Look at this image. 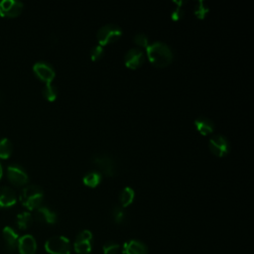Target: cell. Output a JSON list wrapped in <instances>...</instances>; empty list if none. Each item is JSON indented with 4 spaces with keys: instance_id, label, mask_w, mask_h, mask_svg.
<instances>
[{
    "instance_id": "cell-6",
    "label": "cell",
    "mask_w": 254,
    "mask_h": 254,
    "mask_svg": "<svg viewBox=\"0 0 254 254\" xmlns=\"http://www.w3.org/2000/svg\"><path fill=\"white\" fill-rule=\"evenodd\" d=\"M92 233L85 229L80 231L74 240L73 249L77 254H89L92 249Z\"/></svg>"
},
{
    "instance_id": "cell-29",
    "label": "cell",
    "mask_w": 254,
    "mask_h": 254,
    "mask_svg": "<svg viewBox=\"0 0 254 254\" xmlns=\"http://www.w3.org/2000/svg\"><path fill=\"white\" fill-rule=\"evenodd\" d=\"M2 173H3V170H2V166H1V164H0V179H1V177H2Z\"/></svg>"
},
{
    "instance_id": "cell-5",
    "label": "cell",
    "mask_w": 254,
    "mask_h": 254,
    "mask_svg": "<svg viewBox=\"0 0 254 254\" xmlns=\"http://www.w3.org/2000/svg\"><path fill=\"white\" fill-rule=\"evenodd\" d=\"M92 162L98 166L99 170L102 174H104L107 177H112L116 174V164L114 159L105 153L95 154L92 157Z\"/></svg>"
},
{
    "instance_id": "cell-4",
    "label": "cell",
    "mask_w": 254,
    "mask_h": 254,
    "mask_svg": "<svg viewBox=\"0 0 254 254\" xmlns=\"http://www.w3.org/2000/svg\"><path fill=\"white\" fill-rule=\"evenodd\" d=\"M45 249L50 254H70V242L64 236H53L46 241Z\"/></svg>"
},
{
    "instance_id": "cell-10",
    "label": "cell",
    "mask_w": 254,
    "mask_h": 254,
    "mask_svg": "<svg viewBox=\"0 0 254 254\" xmlns=\"http://www.w3.org/2000/svg\"><path fill=\"white\" fill-rule=\"evenodd\" d=\"M7 177L16 186L25 185L29 179L26 171L21 166L16 165V164L8 166Z\"/></svg>"
},
{
    "instance_id": "cell-18",
    "label": "cell",
    "mask_w": 254,
    "mask_h": 254,
    "mask_svg": "<svg viewBox=\"0 0 254 254\" xmlns=\"http://www.w3.org/2000/svg\"><path fill=\"white\" fill-rule=\"evenodd\" d=\"M135 197V191L132 188L130 187H126L124 188L120 194H119V201H120V206L121 207H126L128 205H130Z\"/></svg>"
},
{
    "instance_id": "cell-2",
    "label": "cell",
    "mask_w": 254,
    "mask_h": 254,
    "mask_svg": "<svg viewBox=\"0 0 254 254\" xmlns=\"http://www.w3.org/2000/svg\"><path fill=\"white\" fill-rule=\"evenodd\" d=\"M44 198L43 190L37 185H28L26 186L21 193L20 200L22 204L27 207L29 210H34L40 207Z\"/></svg>"
},
{
    "instance_id": "cell-13",
    "label": "cell",
    "mask_w": 254,
    "mask_h": 254,
    "mask_svg": "<svg viewBox=\"0 0 254 254\" xmlns=\"http://www.w3.org/2000/svg\"><path fill=\"white\" fill-rule=\"evenodd\" d=\"M2 235L8 251L10 253H14L17 250V245L19 240L18 233L12 227L5 226L2 230Z\"/></svg>"
},
{
    "instance_id": "cell-26",
    "label": "cell",
    "mask_w": 254,
    "mask_h": 254,
    "mask_svg": "<svg viewBox=\"0 0 254 254\" xmlns=\"http://www.w3.org/2000/svg\"><path fill=\"white\" fill-rule=\"evenodd\" d=\"M173 3L175 4V8L173 9V12H172V19L175 21H178L184 15V11L182 8L184 2L183 1H173Z\"/></svg>"
},
{
    "instance_id": "cell-22",
    "label": "cell",
    "mask_w": 254,
    "mask_h": 254,
    "mask_svg": "<svg viewBox=\"0 0 254 254\" xmlns=\"http://www.w3.org/2000/svg\"><path fill=\"white\" fill-rule=\"evenodd\" d=\"M43 95L47 100L54 101L58 95L57 87L52 83H46L45 87L43 88Z\"/></svg>"
},
{
    "instance_id": "cell-9",
    "label": "cell",
    "mask_w": 254,
    "mask_h": 254,
    "mask_svg": "<svg viewBox=\"0 0 254 254\" xmlns=\"http://www.w3.org/2000/svg\"><path fill=\"white\" fill-rule=\"evenodd\" d=\"M33 70L35 74L40 78L41 80L45 81L46 83H52L56 72L52 65H50L48 63L45 62H38L34 64Z\"/></svg>"
},
{
    "instance_id": "cell-19",
    "label": "cell",
    "mask_w": 254,
    "mask_h": 254,
    "mask_svg": "<svg viewBox=\"0 0 254 254\" xmlns=\"http://www.w3.org/2000/svg\"><path fill=\"white\" fill-rule=\"evenodd\" d=\"M101 179H102V176L99 172L90 171L84 175L82 182L85 186H87L89 188H95L99 185V183L101 182Z\"/></svg>"
},
{
    "instance_id": "cell-24",
    "label": "cell",
    "mask_w": 254,
    "mask_h": 254,
    "mask_svg": "<svg viewBox=\"0 0 254 254\" xmlns=\"http://www.w3.org/2000/svg\"><path fill=\"white\" fill-rule=\"evenodd\" d=\"M120 245L114 241H107L103 246L102 250L104 254H118L120 251Z\"/></svg>"
},
{
    "instance_id": "cell-15",
    "label": "cell",
    "mask_w": 254,
    "mask_h": 254,
    "mask_svg": "<svg viewBox=\"0 0 254 254\" xmlns=\"http://www.w3.org/2000/svg\"><path fill=\"white\" fill-rule=\"evenodd\" d=\"M35 218L37 221L47 224H54L57 222L56 212L46 206H40L36 209Z\"/></svg>"
},
{
    "instance_id": "cell-27",
    "label": "cell",
    "mask_w": 254,
    "mask_h": 254,
    "mask_svg": "<svg viewBox=\"0 0 254 254\" xmlns=\"http://www.w3.org/2000/svg\"><path fill=\"white\" fill-rule=\"evenodd\" d=\"M134 43L141 47V48H147L149 46V40L147 38V36L145 34H142V33H139V34H136L134 36Z\"/></svg>"
},
{
    "instance_id": "cell-12",
    "label": "cell",
    "mask_w": 254,
    "mask_h": 254,
    "mask_svg": "<svg viewBox=\"0 0 254 254\" xmlns=\"http://www.w3.org/2000/svg\"><path fill=\"white\" fill-rule=\"evenodd\" d=\"M17 249L20 254H35L37 251L36 239L31 234H25L19 237Z\"/></svg>"
},
{
    "instance_id": "cell-8",
    "label": "cell",
    "mask_w": 254,
    "mask_h": 254,
    "mask_svg": "<svg viewBox=\"0 0 254 254\" xmlns=\"http://www.w3.org/2000/svg\"><path fill=\"white\" fill-rule=\"evenodd\" d=\"M23 6V3L17 0H2L0 1V15L8 18L16 17L22 12Z\"/></svg>"
},
{
    "instance_id": "cell-7",
    "label": "cell",
    "mask_w": 254,
    "mask_h": 254,
    "mask_svg": "<svg viewBox=\"0 0 254 254\" xmlns=\"http://www.w3.org/2000/svg\"><path fill=\"white\" fill-rule=\"evenodd\" d=\"M209 150L216 157H224L230 151V144L228 140L221 135H213L208 142Z\"/></svg>"
},
{
    "instance_id": "cell-1",
    "label": "cell",
    "mask_w": 254,
    "mask_h": 254,
    "mask_svg": "<svg viewBox=\"0 0 254 254\" xmlns=\"http://www.w3.org/2000/svg\"><path fill=\"white\" fill-rule=\"evenodd\" d=\"M146 53L151 64L157 67H165L173 60V53L170 47L162 42L149 44L146 48Z\"/></svg>"
},
{
    "instance_id": "cell-28",
    "label": "cell",
    "mask_w": 254,
    "mask_h": 254,
    "mask_svg": "<svg viewBox=\"0 0 254 254\" xmlns=\"http://www.w3.org/2000/svg\"><path fill=\"white\" fill-rule=\"evenodd\" d=\"M103 54H104L103 47H101V46H99V45H98V46H95V47H93V48L91 49V51H90V59H91V61H93V62L98 61V60H100V59L102 58Z\"/></svg>"
},
{
    "instance_id": "cell-17",
    "label": "cell",
    "mask_w": 254,
    "mask_h": 254,
    "mask_svg": "<svg viewBox=\"0 0 254 254\" xmlns=\"http://www.w3.org/2000/svg\"><path fill=\"white\" fill-rule=\"evenodd\" d=\"M194 126L202 136L209 135L214 130V123L209 118L204 116H200L196 118L194 121Z\"/></svg>"
},
{
    "instance_id": "cell-14",
    "label": "cell",
    "mask_w": 254,
    "mask_h": 254,
    "mask_svg": "<svg viewBox=\"0 0 254 254\" xmlns=\"http://www.w3.org/2000/svg\"><path fill=\"white\" fill-rule=\"evenodd\" d=\"M123 254H148V247L139 240L126 241L122 246Z\"/></svg>"
},
{
    "instance_id": "cell-21",
    "label": "cell",
    "mask_w": 254,
    "mask_h": 254,
    "mask_svg": "<svg viewBox=\"0 0 254 254\" xmlns=\"http://www.w3.org/2000/svg\"><path fill=\"white\" fill-rule=\"evenodd\" d=\"M12 143L8 138H2L0 140V158L8 159L12 154Z\"/></svg>"
},
{
    "instance_id": "cell-23",
    "label": "cell",
    "mask_w": 254,
    "mask_h": 254,
    "mask_svg": "<svg viewBox=\"0 0 254 254\" xmlns=\"http://www.w3.org/2000/svg\"><path fill=\"white\" fill-rule=\"evenodd\" d=\"M208 10L209 9H208L207 5L204 3V1H202V0L196 1L195 6H194V15L196 16V18L203 19L207 15Z\"/></svg>"
},
{
    "instance_id": "cell-11",
    "label": "cell",
    "mask_w": 254,
    "mask_h": 254,
    "mask_svg": "<svg viewBox=\"0 0 254 254\" xmlns=\"http://www.w3.org/2000/svg\"><path fill=\"white\" fill-rule=\"evenodd\" d=\"M125 65L129 68H138L144 63V53L141 49L133 48L130 49L124 57Z\"/></svg>"
},
{
    "instance_id": "cell-16",
    "label": "cell",
    "mask_w": 254,
    "mask_h": 254,
    "mask_svg": "<svg viewBox=\"0 0 254 254\" xmlns=\"http://www.w3.org/2000/svg\"><path fill=\"white\" fill-rule=\"evenodd\" d=\"M17 201L14 190L6 186L0 187V207H10Z\"/></svg>"
},
{
    "instance_id": "cell-25",
    "label": "cell",
    "mask_w": 254,
    "mask_h": 254,
    "mask_svg": "<svg viewBox=\"0 0 254 254\" xmlns=\"http://www.w3.org/2000/svg\"><path fill=\"white\" fill-rule=\"evenodd\" d=\"M112 217H113V220L115 221V223H117V224L122 223L125 219V212L123 210V207H121L119 205L114 206L112 209Z\"/></svg>"
},
{
    "instance_id": "cell-20",
    "label": "cell",
    "mask_w": 254,
    "mask_h": 254,
    "mask_svg": "<svg viewBox=\"0 0 254 254\" xmlns=\"http://www.w3.org/2000/svg\"><path fill=\"white\" fill-rule=\"evenodd\" d=\"M32 222H33V217L31 215V213L28 211L21 212L16 217V224H17L18 228L23 229V230L30 227Z\"/></svg>"
},
{
    "instance_id": "cell-3",
    "label": "cell",
    "mask_w": 254,
    "mask_h": 254,
    "mask_svg": "<svg viewBox=\"0 0 254 254\" xmlns=\"http://www.w3.org/2000/svg\"><path fill=\"white\" fill-rule=\"evenodd\" d=\"M122 35V30L117 25L107 24L101 27L96 35L99 46L103 47L116 42Z\"/></svg>"
}]
</instances>
